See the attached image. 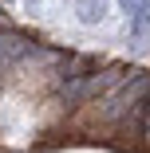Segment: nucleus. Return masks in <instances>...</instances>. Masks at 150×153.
Instances as JSON below:
<instances>
[{"label": "nucleus", "mask_w": 150, "mask_h": 153, "mask_svg": "<svg viewBox=\"0 0 150 153\" xmlns=\"http://www.w3.org/2000/svg\"><path fill=\"white\" fill-rule=\"evenodd\" d=\"M75 16H79L83 24H103L107 0H75Z\"/></svg>", "instance_id": "obj_1"}, {"label": "nucleus", "mask_w": 150, "mask_h": 153, "mask_svg": "<svg viewBox=\"0 0 150 153\" xmlns=\"http://www.w3.org/2000/svg\"><path fill=\"white\" fill-rule=\"evenodd\" d=\"M0 39H4V20H0Z\"/></svg>", "instance_id": "obj_3"}, {"label": "nucleus", "mask_w": 150, "mask_h": 153, "mask_svg": "<svg viewBox=\"0 0 150 153\" xmlns=\"http://www.w3.org/2000/svg\"><path fill=\"white\" fill-rule=\"evenodd\" d=\"M118 8H123L127 16H138V12H146V8H150V0H118Z\"/></svg>", "instance_id": "obj_2"}]
</instances>
